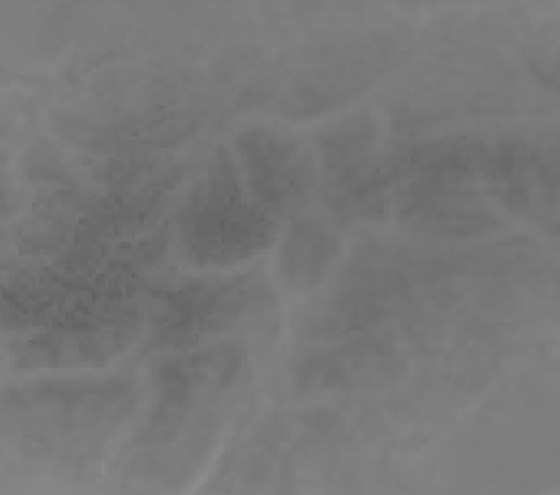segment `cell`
<instances>
[{
	"mask_svg": "<svg viewBox=\"0 0 560 495\" xmlns=\"http://www.w3.org/2000/svg\"><path fill=\"white\" fill-rule=\"evenodd\" d=\"M338 255L336 237L319 222L299 218L291 223L280 248V274L296 291H312L325 280Z\"/></svg>",
	"mask_w": 560,
	"mask_h": 495,
	"instance_id": "obj_10",
	"label": "cell"
},
{
	"mask_svg": "<svg viewBox=\"0 0 560 495\" xmlns=\"http://www.w3.org/2000/svg\"><path fill=\"white\" fill-rule=\"evenodd\" d=\"M138 331V313L131 307L83 308L57 318L46 333L15 344L13 357L21 370L104 365L126 349Z\"/></svg>",
	"mask_w": 560,
	"mask_h": 495,
	"instance_id": "obj_2",
	"label": "cell"
},
{
	"mask_svg": "<svg viewBox=\"0 0 560 495\" xmlns=\"http://www.w3.org/2000/svg\"><path fill=\"white\" fill-rule=\"evenodd\" d=\"M399 218L425 235L472 237L495 231L499 216L462 184L417 183L407 189Z\"/></svg>",
	"mask_w": 560,
	"mask_h": 495,
	"instance_id": "obj_9",
	"label": "cell"
},
{
	"mask_svg": "<svg viewBox=\"0 0 560 495\" xmlns=\"http://www.w3.org/2000/svg\"><path fill=\"white\" fill-rule=\"evenodd\" d=\"M557 150L509 139L491 145L482 175L491 194L515 215L538 216L557 203Z\"/></svg>",
	"mask_w": 560,
	"mask_h": 495,
	"instance_id": "obj_6",
	"label": "cell"
},
{
	"mask_svg": "<svg viewBox=\"0 0 560 495\" xmlns=\"http://www.w3.org/2000/svg\"><path fill=\"white\" fill-rule=\"evenodd\" d=\"M241 154L255 203L267 215L285 216L304 203L313 188V162L299 139L275 128L244 131Z\"/></svg>",
	"mask_w": 560,
	"mask_h": 495,
	"instance_id": "obj_4",
	"label": "cell"
},
{
	"mask_svg": "<svg viewBox=\"0 0 560 495\" xmlns=\"http://www.w3.org/2000/svg\"><path fill=\"white\" fill-rule=\"evenodd\" d=\"M128 381H39L13 389L7 404L13 411H42L65 428H94L118 423L133 405Z\"/></svg>",
	"mask_w": 560,
	"mask_h": 495,
	"instance_id": "obj_5",
	"label": "cell"
},
{
	"mask_svg": "<svg viewBox=\"0 0 560 495\" xmlns=\"http://www.w3.org/2000/svg\"><path fill=\"white\" fill-rule=\"evenodd\" d=\"M276 220L241 188L235 160L220 149L201 183L178 212L180 246L197 265H233L254 257L275 241Z\"/></svg>",
	"mask_w": 560,
	"mask_h": 495,
	"instance_id": "obj_1",
	"label": "cell"
},
{
	"mask_svg": "<svg viewBox=\"0 0 560 495\" xmlns=\"http://www.w3.org/2000/svg\"><path fill=\"white\" fill-rule=\"evenodd\" d=\"M377 123L375 118H347L346 123L334 126L320 136V154L325 170L336 176V184L359 173L365 163L372 162L373 145L377 141Z\"/></svg>",
	"mask_w": 560,
	"mask_h": 495,
	"instance_id": "obj_11",
	"label": "cell"
},
{
	"mask_svg": "<svg viewBox=\"0 0 560 495\" xmlns=\"http://www.w3.org/2000/svg\"><path fill=\"white\" fill-rule=\"evenodd\" d=\"M399 357L390 342L359 338L328 352L312 353L296 368L299 392L362 389L386 383L401 370Z\"/></svg>",
	"mask_w": 560,
	"mask_h": 495,
	"instance_id": "obj_8",
	"label": "cell"
},
{
	"mask_svg": "<svg viewBox=\"0 0 560 495\" xmlns=\"http://www.w3.org/2000/svg\"><path fill=\"white\" fill-rule=\"evenodd\" d=\"M246 359L244 347L222 344L207 352L176 355L154 370L158 411L165 421L199 404L205 398L225 391L241 373Z\"/></svg>",
	"mask_w": 560,
	"mask_h": 495,
	"instance_id": "obj_7",
	"label": "cell"
},
{
	"mask_svg": "<svg viewBox=\"0 0 560 495\" xmlns=\"http://www.w3.org/2000/svg\"><path fill=\"white\" fill-rule=\"evenodd\" d=\"M268 293L252 274L223 284H189L167 293L152 320L150 347L183 349L205 334L223 333L244 313L267 302Z\"/></svg>",
	"mask_w": 560,
	"mask_h": 495,
	"instance_id": "obj_3",
	"label": "cell"
}]
</instances>
